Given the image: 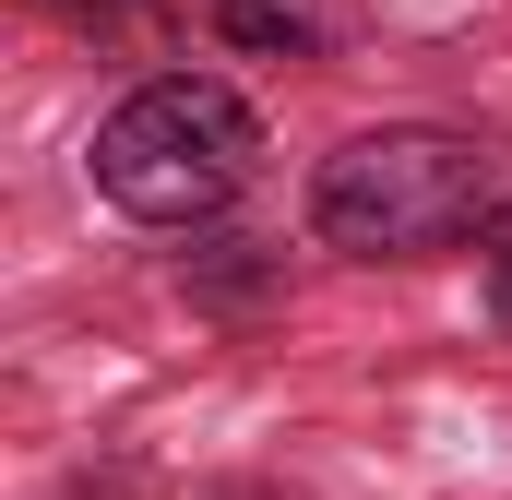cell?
I'll use <instances>...</instances> for the list:
<instances>
[{
    "label": "cell",
    "mask_w": 512,
    "mask_h": 500,
    "mask_svg": "<svg viewBox=\"0 0 512 500\" xmlns=\"http://www.w3.org/2000/svg\"><path fill=\"white\" fill-rule=\"evenodd\" d=\"M477 262H489V286H501V298H512V191H501V215L477 227Z\"/></svg>",
    "instance_id": "cell-4"
},
{
    "label": "cell",
    "mask_w": 512,
    "mask_h": 500,
    "mask_svg": "<svg viewBox=\"0 0 512 500\" xmlns=\"http://www.w3.org/2000/svg\"><path fill=\"white\" fill-rule=\"evenodd\" d=\"M36 12H60V24H84V36H96V24H120V12H143V0H36Z\"/></svg>",
    "instance_id": "cell-5"
},
{
    "label": "cell",
    "mask_w": 512,
    "mask_h": 500,
    "mask_svg": "<svg viewBox=\"0 0 512 500\" xmlns=\"http://www.w3.org/2000/svg\"><path fill=\"white\" fill-rule=\"evenodd\" d=\"M501 215L489 143L441 120H382L310 167V239L346 262H441Z\"/></svg>",
    "instance_id": "cell-1"
},
{
    "label": "cell",
    "mask_w": 512,
    "mask_h": 500,
    "mask_svg": "<svg viewBox=\"0 0 512 500\" xmlns=\"http://www.w3.org/2000/svg\"><path fill=\"white\" fill-rule=\"evenodd\" d=\"M215 24H227V36H239V48H286V60H298V48H310V24H298V0H227V12H215Z\"/></svg>",
    "instance_id": "cell-3"
},
{
    "label": "cell",
    "mask_w": 512,
    "mask_h": 500,
    "mask_svg": "<svg viewBox=\"0 0 512 500\" xmlns=\"http://www.w3.org/2000/svg\"><path fill=\"white\" fill-rule=\"evenodd\" d=\"M84 167H96V191L131 227H215L262 179V120H251V96L215 84V72H155V84H131L96 120Z\"/></svg>",
    "instance_id": "cell-2"
},
{
    "label": "cell",
    "mask_w": 512,
    "mask_h": 500,
    "mask_svg": "<svg viewBox=\"0 0 512 500\" xmlns=\"http://www.w3.org/2000/svg\"><path fill=\"white\" fill-rule=\"evenodd\" d=\"M203 12H227V0H203Z\"/></svg>",
    "instance_id": "cell-6"
}]
</instances>
